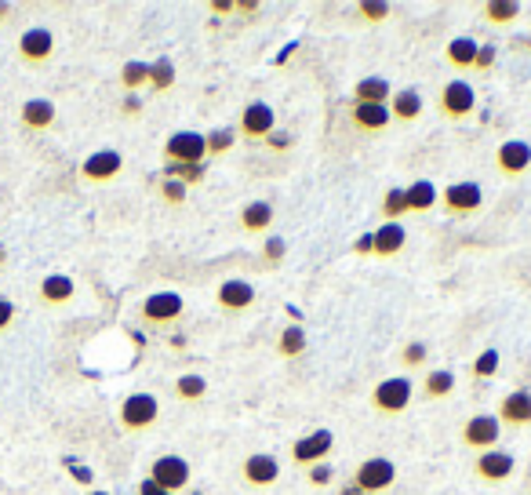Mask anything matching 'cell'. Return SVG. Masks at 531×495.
I'll return each instance as SVG.
<instances>
[{"label": "cell", "instance_id": "cell-12", "mask_svg": "<svg viewBox=\"0 0 531 495\" xmlns=\"http://www.w3.org/2000/svg\"><path fill=\"white\" fill-rule=\"evenodd\" d=\"M121 172H124V157L117 154V149H95V154L84 157V164H81V179L91 182V186L113 182Z\"/></svg>", "mask_w": 531, "mask_h": 495}, {"label": "cell", "instance_id": "cell-5", "mask_svg": "<svg viewBox=\"0 0 531 495\" xmlns=\"http://www.w3.org/2000/svg\"><path fill=\"white\" fill-rule=\"evenodd\" d=\"M182 314H186V302H182L178 291H157V295H149V299L142 302V321H146L149 328H168V324H175Z\"/></svg>", "mask_w": 531, "mask_h": 495}, {"label": "cell", "instance_id": "cell-25", "mask_svg": "<svg viewBox=\"0 0 531 495\" xmlns=\"http://www.w3.org/2000/svg\"><path fill=\"white\" fill-rule=\"evenodd\" d=\"M404 197H408V212H430L433 204H440V189L430 179H415L404 189Z\"/></svg>", "mask_w": 531, "mask_h": 495}, {"label": "cell", "instance_id": "cell-40", "mask_svg": "<svg viewBox=\"0 0 531 495\" xmlns=\"http://www.w3.org/2000/svg\"><path fill=\"white\" fill-rule=\"evenodd\" d=\"M495 59H499V48H495V44H477L473 69H477V73H487L491 66H495Z\"/></svg>", "mask_w": 531, "mask_h": 495}, {"label": "cell", "instance_id": "cell-13", "mask_svg": "<svg viewBox=\"0 0 531 495\" xmlns=\"http://www.w3.org/2000/svg\"><path fill=\"white\" fill-rule=\"evenodd\" d=\"M513 470H517V459H513L510 451H503V448H487V451H480V455H477V463H473V474H477L480 481H487V484L510 481Z\"/></svg>", "mask_w": 531, "mask_h": 495}, {"label": "cell", "instance_id": "cell-28", "mask_svg": "<svg viewBox=\"0 0 531 495\" xmlns=\"http://www.w3.org/2000/svg\"><path fill=\"white\" fill-rule=\"evenodd\" d=\"M204 394H208V379L204 375H178L175 379V397L178 401H189V404H197V401H204Z\"/></svg>", "mask_w": 531, "mask_h": 495}, {"label": "cell", "instance_id": "cell-34", "mask_svg": "<svg viewBox=\"0 0 531 495\" xmlns=\"http://www.w3.org/2000/svg\"><path fill=\"white\" fill-rule=\"evenodd\" d=\"M208 142V157H222V154H230L234 142H237V128H215L204 135Z\"/></svg>", "mask_w": 531, "mask_h": 495}, {"label": "cell", "instance_id": "cell-43", "mask_svg": "<svg viewBox=\"0 0 531 495\" xmlns=\"http://www.w3.org/2000/svg\"><path fill=\"white\" fill-rule=\"evenodd\" d=\"M331 477H335L331 463H317V467H310V484H313V488H324V484H331Z\"/></svg>", "mask_w": 531, "mask_h": 495}, {"label": "cell", "instance_id": "cell-49", "mask_svg": "<svg viewBox=\"0 0 531 495\" xmlns=\"http://www.w3.org/2000/svg\"><path fill=\"white\" fill-rule=\"evenodd\" d=\"M353 251H357V255H371V234H364V237L353 244Z\"/></svg>", "mask_w": 531, "mask_h": 495}, {"label": "cell", "instance_id": "cell-6", "mask_svg": "<svg viewBox=\"0 0 531 495\" xmlns=\"http://www.w3.org/2000/svg\"><path fill=\"white\" fill-rule=\"evenodd\" d=\"M277 128V117H273V106L266 102H248L241 109V121H237V135H244L248 142H266Z\"/></svg>", "mask_w": 531, "mask_h": 495}, {"label": "cell", "instance_id": "cell-4", "mask_svg": "<svg viewBox=\"0 0 531 495\" xmlns=\"http://www.w3.org/2000/svg\"><path fill=\"white\" fill-rule=\"evenodd\" d=\"M473 109H477V92H473L470 81L455 77V81H448L440 88V113L448 121H466Z\"/></svg>", "mask_w": 531, "mask_h": 495}, {"label": "cell", "instance_id": "cell-19", "mask_svg": "<svg viewBox=\"0 0 531 495\" xmlns=\"http://www.w3.org/2000/svg\"><path fill=\"white\" fill-rule=\"evenodd\" d=\"M404 241H408V234H404L400 222H383V226H378V230L371 234V255L393 259V255L404 251Z\"/></svg>", "mask_w": 531, "mask_h": 495}, {"label": "cell", "instance_id": "cell-38", "mask_svg": "<svg viewBox=\"0 0 531 495\" xmlns=\"http://www.w3.org/2000/svg\"><path fill=\"white\" fill-rule=\"evenodd\" d=\"M357 15L364 19V22H386L390 19V4H383V0H364V4L357 8Z\"/></svg>", "mask_w": 531, "mask_h": 495}, {"label": "cell", "instance_id": "cell-11", "mask_svg": "<svg viewBox=\"0 0 531 495\" xmlns=\"http://www.w3.org/2000/svg\"><path fill=\"white\" fill-rule=\"evenodd\" d=\"M440 204L448 215H473L484 204V189L477 182H451L448 189H440Z\"/></svg>", "mask_w": 531, "mask_h": 495}, {"label": "cell", "instance_id": "cell-45", "mask_svg": "<svg viewBox=\"0 0 531 495\" xmlns=\"http://www.w3.org/2000/svg\"><path fill=\"white\" fill-rule=\"evenodd\" d=\"M266 146H270V149H288V146H291V135H288V132H273L270 139H266Z\"/></svg>", "mask_w": 531, "mask_h": 495}, {"label": "cell", "instance_id": "cell-7", "mask_svg": "<svg viewBox=\"0 0 531 495\" xmlns=\"http://www.w3.org/2000/svg\"><path fill=\"white\" fill-rule=\"evenodd\" d=\"M189 477H194V470H189V463L182 459V455H157L154 467H149V481L161 484L171 495L189 488Z\"/></svg>", "mask_w": 531, "mask_h": 495}, {"label": "cell", "instance_id": "cell-39", "mask_svg": "<svg viewBox=\"0 0 531 495\" xmlns=\"http://www.w3.org/2000/svg\"><path fill=\"white\" fill-rule=\"evenodd\" d=\"M426 357H430V350H426V342H408L404 347V354H400V361H404V368H423L426 364Z\"/></svg>", "mask_w": 531, "mask_h": 495}, {"label": "cell", "instance_id": "cell-15", "mask_svg": "<svg viewBox=\"0 0 531 495\" xmlns=\"http://www.w3.org/2000/svg\"><path fill=\"white\" fill-rule=\"evenodd\" d=\"M495 168L506 175V179H517L531 168V146L524 139H506L499 149H495Z\"/></svg>", "mask_w": 531, "mask_h": 495}, {"label": "cell", "instance_id": "cell-16", "mask_svg": "<svg viewBox=\"0 0 531 495\" xmlns=\"http://www.w3.org/2000/svg\"><path fill=\"white\" fill-rule=\"evenodd\" d=\"M241 477H244V484H251V488H270V484H277V477H281V463L273 459L270 451H255V455H248V459H244Z\"/></svg>", "mask_w": 531, "mask_h": 495}, {"label": "cell", "instance_id": "cell-22", "mask_svg": "<svg viewBox=\"0 0 531 495\" xmlns=\"http://www.w3.org/2000/svg\"><path fill=\"white\" fill-rule=\"evenodd\" d=\"M423 95L415 92V88H400L390 95V117L400 121V124H411V121H419L423 117Z\"/></svg>", "mask_w": 531, "mask_h": 495}, {"label": "cell", "instance_id": "cell-48", "mask_svg": "<svg viewBox=\"0 0 531 495\" xmlns=\"http://www.w3.org/2000/svg\"><path fill=\"white\" fill-rule=\"evenodd\" d=\"M230 12H237L234 0H211V15H230Z\"/></svg>", "mask_w": 531, "mask_h": 495}, {"label": "cell", "instance_id": "cell-37", "mask_svg": "<svg viewBox=\"0 0 531 495\" xmlns=\"http://www.w3.org/2000/svg\"><path fill=\"white\" fill-rule=\"evenodd\" d=\"M164 175L175 179V182H182V186H194V182L204 179V164H168Z\"/></svg>", "mask_w": 531, "mask_h": 495}, {"label": "cell", "instance_id": "cell-27", "mask_svg": "<svg viewBox=\"0 0 531 495\" xmlns=\"http://www.w3.org/2000/svg\"><path fill=\"white\" fill-rule=\"evenodd\" d=\"M353 102L386 106V102H390V81H386V77H361L357 88H353Z\"/></svg>", "mask_w": 531, "mask_h": 495}, {"label": "cell", "instance_id": "cell-33", "mask_svg": "<svg viewBox=\"0 0 531 495\" xmlns=\"http://www.w3.org/2000/svg\"><path fill=\"white\" fill-rule=\"evenodd\" d=\"M277 350H281V357H298L302 350H306V331H302V324H288L281 331Z\"/></svg>", "mask_w": 531, "mask_h": 495}, {"label": "cell", "instance_id": "cell-42", "mask_svg": "<svg viewBox=\"0 0 531 495\" xmlns=\"http://www.w3.org/2000/svg\"><path fill=\"white\" fill-rule=\"evenodd\" d=\"M266 262H270V266H277V262H284V251H288V244L281 241V237H270V241H266Z\"/></svg>", "mask_w": 531, "mask_h": 495}, {"label": "cell", "instance_id": "cell-14", "mask_svg": "<svg viewBox=\"0 0 531 495\" xmlns=\"http://www.w3.org/2000/svg\"><path fill=\"white\" fill-rule=\"evenodd\" d=\"M499 434H503V423H499L495 415H473V419H466V427H463V441H466L473 451L495 448V444H499Z\"/></svg>", "mask_w": 531, "mask_h": 495}, {"label": "cell", "instance_id": "cell-9", "mask_svg": "<svg viewBox=\"0 0 531 495\" xmlns=\"http://www.w3.org/2000/svg\"><path fill=\"white\" fill-rule=\"evenodd\" d=\"M55 55V33L44 26H33L19 36V59L26 66H48Z\"/></svg>", "mask_w": 531, "mask_h": 495}, {"label": "cell", "instance_id": "cell-2", "mask_svg": "<svg viewBox=\"0 0 531 495\" xmlns=\"http://www.w3.org/2000/svg\"><path fill=\"white\" fill-rule=\"evenodd\" d=\"M415 397V387H411V379L404 375H390L383 379L375 390H371V408L375 411H383V415H400Z\"/></svg>", "mask_w": 531, "mask_h": 495}, {"label": "cell", "instance_id": "cell-35", "mask_svg": "<svg viewBox=\"0 0 531 495\" xmlns=\"http://www.w3.org/2000/svg\"><path fill=\"white\" fill-rule=\"evenodd\" d=\"M400 215H408V197L400 186H390L383 197V222H400Z\"/></svg>", "mask_w": 531, "mask_h": 495}, {"label": "cell", "instance_id": "cell-44", "mask_svg": "<svg viewBox=\"0 0 531 495\" xmlns=\"http://www.w3.org/2000/svg\"><path fill=\"white\" fill-rule=\"evenodd\" d=\"M15 321V302L12 299H0V331H8Z\"/></svg>", "mask_w": 531, "mask_h": 495}, {"label": "cell", "instance_id": "cell-32", "mask_svg": "<svg viewBox=\"0 0 531 495\" xmlns=\"http://www.w3.org/2000/svg\"><path fill=\"white\" fill-rule=\"evenodd\" d=\"M175 84V62L171 59H157V62H149V88H154L157 95L171 92Z\"/></svg>", "mask_w": 531, "mask_h": 495}, {"label": "cell", "instance_id": "cell-8", "mask_svg": "<svg viewBox=\"0 0 531 495\" xmlns=\"http://www.w3.org/2000/svg\"><path fill=\"white\" fill-rule=\"evenodd\" d=\"M164 157L171 164H204L208 157V142L201 132H175L168 142H164Z\"/></svg>", "mask_w": 531, "mask_h": 495}, {"label": "cell", "instance_id": "cell-31", "mask_svg": "<svg viewBox=\"0 0 531 495\" xmlns=\"http://www.w3.org/2000/svg\"><path fill=\"white\" fill-rule=\"evenodd\" d=\"M517 15H520L517 0H487L484 4V19L491 26H510V22H517Z\"/></svg>", "mask_w": 531, "mask_h": 495}, {"label": "cell", "instance_id": "cell-29", "mask_svg": "<svg viewBox=\"0 0 531 495\" xmlns=\"http://www.w3.org/2000/svg\"><path fill=\"white\" fill-rule=\"evenodd\" d=\"M455 390V375L448 371V368H433V371H426V379H423V394L430 397V401H440V397H448Z\"/></svg>", "mask_w": 531, "mask_h": 495}, {"label": "cell", "instance_id": "cell-30", "mask_svg": "<svg viewBox=\"0 0 531 495\" xmlns=\"http://www.w3.org/2000/svg\"><path fill=\"white\" fill-rule=\"evenodd\" d=\"M121 84H124L128 95H135L139 88H146V84H149V62H142V59L124 62V66H121Z\"/></svg>", "mask_w": 531, "mask_h": 495}, {"label": "cell", "instance_id": "cell-1", "mask_svg": "<svg viewBox=\"0 0 531 495\" xmlns=\"http://www.w3.org/2000/svg\"><path fill=\"white\" fill-rule=\"evenodd\" d=\"M397 484V467L386 459V455H371L353 470V488L361 495H383Z\"/></svg>", "mask_w": 531, "mask_h": 495}, {"label": "cell", "instance_id": "cell-41", "mask_svg": "<svg viewBox=\"0 0 531 495\" xmlns=\"http://www.w3.org/2000/svg\"><path fill=\"white\" fill-rule=\"evenodd\" d=\"M186 189H189V186H182V182H175V179H164L161 194H164L168 204H182V201H186Z\"/></svg>", "mask_w": 531, "mask_h": 495}, {"label": "cell", "instance_id": "cell-18", "mask_svg": "<svg viewBox=\"0 0 531 495\" xmlns=\"http://www.w3.org/2000/svg\"><path fill=\"white\" fill-rule=\"evenodd\" d=\"M499 423L503 427H531V394L527 390H513L499 401Z\"/></svg>", "mask_w": 531, "mask_h": 495}, {"label": "cell", "instance_id": "cell-26", "mask_svg": "<svg viewBox=\"0 0 531 495\" xmlns=\"http://www.w3.org/2000/svg\"><path fill=\"white\" fill-rule=\"evenodd\" d=\"M444 59H448V66H451V69H459V73L473 69L477 41H473V36H455V41H448V48H444Z\"/></svg>", "mask_w": 531, "mask_h": 495}, {"label": "cell", "instance_id": "cell-24", "mask_svg": "<svg viewBox=\"0 0 531 495\" xmlns=\"http://www.w3.org/2000/svg\"><path fill=\"white\" fill-rule=\"evenodd\" d=\"M273 226V204L270 201H251L241 208V230L244 234H266Z\"/></svg>", "mask_w": 531, "mask_h": 495}, {"label": "cell", "instance_id": "cell-20", "mask_svg": "<svg viewBox=\"0 0 531 495\" xmlns=\"http://www.w3.org/2000/svg\"><path fill=\"white\" fill-rule=\"evenodd\" d=\"M19 121L29 132H48L55 128V102L52 99H26L19 109Z\"/></svg>", "mask_w": 531, "mask_h": 495}, {"label": "cell", "instance_id": "cell-10", "mask_svg": "<svg viewBox=\"0 0 531 495\" xmlns=\"http://www.w3.org/2000/svg\"><path fill=\"white\" fill-rule=\"evenodd\" d=\"M331 448H335L331 430H313V434L298 437V441L291 444V459H295L298 467H306V470H310V467H317V463H328Z\"/></svg>", "mask_w": 531, "mask_h": 495}, {"label": "cell", "instance_id": "cell-23", "mask_svg": "<svg viewBox=\"0 0 531 495\" xmlns=\"http://www.w3.org/2000/svg\"><path fill=\"white\" fill-rule=\"evenodd\" d=\"M350 121L353 128L361 132H386L390 128V106H364V102H353L350 106Z\"/></svg>", "mask_w": 531, "mask_h": 495}, {"label": "cell", "instance_id": "cell-52", "mask_svg": "<svg viewBox=\"0 0 531 495\" xmlns=\"http://www.w3.org/2000/svg\"><path fill=\"white\" fill-rule=\"evenodd\" d=\"M84 495H109V491H102V488H91V491H84Z\"/></svg>", "mask_w": 531, "mask_h": 495}, {"label": "cell", "instance_id": "cell-50", "mask_svg": "<svg viewBox=\"0 0 531 495\" xmlns=\"http://www.w3.org/2000/svg\"><path fill=\"white\" fill-rule=\"evenodd\" d=\"M8 12H12V4L8 0H0V22H8Z\"/></svg>", "mask_w": 531, "mask_h": 495}, {"label": "cell", "instance_id": "cell-17", "mask_svg": "<svg viewBox=\"0 0 531 495\" xmlns=\"http://www.w3.org/2000/svg\"><path fill=\"white\" fill-rule=\"evenodd\" d=\"M215 299H218V307H222V310H230V314H244V310L251 307V302H255V288H251L248 281H241V277H226V281L218 284Z\"/></svg>", "mask_w": 531, "mask_h": 495}, {"label": "cell", "instance_id": "cell-21", "mask_svg": "<svg viewBox=\"0 0 531 495\" xmlns=\"http://www.w3.org/2000/svg\"><path fill=\"white\" fill-rule=\"evenodd\" d=\"M73 295H77V284L66 274H48L41 281V291H36V299H41L44 307H66V302H73Z\"/></svg>", "mask_w": 531, "mask_h": 495}, {"label": "cell", "instance_id": "cell-51", "mask_svg": "<svg viewBox=\"0 0 531 495\" xmlns=\"http://www.w3.org/2000/svg\"><path fill=\"white\" fill-rule=\"evenodd\" d=\"M4 266H8V248L0 244V270H4Z\"/></svg>", "mask_w": 531, "mask_h": 495}, {"label": "cell", "instance_id": "cell-36", "mask_svg": "<svg viewBox=\"0 0 531 495\" xmlns=\"http://www.w3.org/2000/svg\"><path fill=\"white\" fill-rule=\"evenodd\" d=\"M473 379H480V383H487V379H495V371H499V350L495 347H487L477 361H473Z\"/></svg>", "mask_w": 531, "mask_h": 495}, {"label": "cell", "instance_id": "cell-3", "mask_svg": "<svg viewBox=\"0 0 531 495\" xmlns=\"http://www.w3.org/2000/svg\"><path fill=\"white\" fill-rule=\"evenodd\" d=\"M157 415H161V404H157V397L154 394H128L124 401H121V427L128 430V434H142V430H149L157 423Z\"/></svg>", "mask_w": 531, "mask_h": 495}, {"label": "cell", "instance_id": "cell-46", "mask_svg": "<svg viewBox=\"0 0 531 495\" xmlns=\"http://www.w3.org/2000/svg\"><path fill=\"white\" fill-rule=\"evenodd\" d=\"M121 113H124V117H139V113H142L139 95H128V99H124V106H121Z\"/></svg>", "mask_w": 531, "mask_h": 495}, {"label": "cell", "instance_id": "cell-47", "mask_svg": "<svg viewBox=\"0 0 531 495\" xmlns=\"http://www.w3.org/2000/svg\"><path fill=\"white\" fill-rule=\"evenodd\" d=\"M139 495H171V491H164L161 484H154V481L146 477V481H139Z\"/></svg>", "mask_w": 531, "mask_h": 495}]
</instances>
